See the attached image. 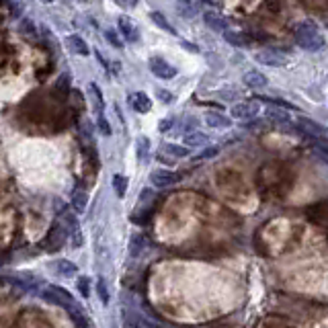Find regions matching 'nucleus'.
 <instances>
[{"instance_id": "obj_9", "label": "nucleus", "mask_w": 328, "mask_h": 328, "mask_svg": "<svg viewBox=\"0 0 328 328\" xmlns=\"http://www.w3.org/2000/svg\"><path fill=\"white\" fill-rule=\"evenodd\" d=\"M298 127H300V132H304V134H308L310 138H318V140H324V127L318 123V121H312V119H308V117H298Z\"/></svg>"}, {"instance_id": "obj_33", "label": "nucleus", "mask_w": 328, "mask_h": 328, "mask_svg": "<svg viewBox=\"0 0 328 328\" xmlns=\"http://www.w3.org/2000/svg\"><path fill=\"white\" fill-rule=\"evenodd\" d=\"M215 154H217V148H211V150H207V152L199 154V156H197V160H199V158H207V156H215Z\"/></svg>"}, {"instance_id": "obj_29", "label": "nucleus", "mask_w": 328, "mask_h": 328, "mask_svg": "<svg viewBox=\"0 0 328 328\" xmlns=\"http://www.w3.org/2000/svg\"><path fill=\"white\" fill-rule=\"evenodd\" d=\"M158 99H160L162 103H173V101H175V96H173L169 90H158Z\"/></svg>"}, {"instance_id": "obj_16", "label": "nucleus", "mask_w": 328, "mask_h": 328, "mask_svg": "<svg viewBox=\"0 0 328 328\" xmlns=\"http://www.w3.org/2000/svg\"><path fill=\"white\" fill-rule=\"evenodd\" d=\"M244 84L250 88H263V86H267V78L258 70H248L244 74Z\"/></svg>"}, {"instance_id": "obj_19", "label": "nucleus", "mask_w": 328, "mask_h": 328, "mask_svg": "<svg viewBox=\"0 0 328 328\" xmlns=\"http://www.w3.org/2000/svg\"><path fill=\"white\" fill-rule=\"evenodd\" d=\"M136 150H138L140 162H148V158H150V138L140 136V138L136 140Z\"/></svg>"}, {"instance_id": "obj_4", "label": "nucleus", "mask_w": 328, "mask_h": 328, "mask_svg": "<svg viewBox=\"0 0 328 328\" xmlns=\"http://www.w3.org/2000/svg\"><path fill=\"white\" fill-rule=\"evenodd\" d=\"M148 66H150V72L160 80H173L177 76V68L162 58H150Z\"/></svg>"}, {"instance_id": "obj_30", "label": "nucleus", "mask_w": 328, "mask_h": 328, "mask_svg": "<svg viewBox=\"0 0 328 328\" xmlns=\"http://www.w3.org/2000/svg\"><path fill=\"white\" fill-rule=\"evenodd\" d=\"M115 3L121 7V9H134L138 5V0H115Z\"/></svg>"}, {"instance_id": "obj_13", "label": "nucleus", "mask_w": 328, "mask_h": 328, "mask_svg": "<svg viewBox=\"0 0 328 328\" xmlns=\"http://www.w3.org/2000/svg\"><path fill=\"white\" fill-rule=\"evenodd\" d=\"M222 33H224V39H226L228 43H232L234 47H248V43H250L248 35H246V33H242V31L226 29V31H222Z\"/></svg>"}, {"instance_id": "obj_20", "label": "nucleus", "mask_w": 328, "mask_h": 328, "mask_svg": "<svg viewBox=\"0 0 328 328\" xmlns=\"http://www.w3.org/2000/svg\"><path fill=\"white\" fill-rule=\"evenodd\" d=\"M86 203H88V195H86V191H82V189H74V191H72V207H74L78 213H82V211L86 209Z\"/></svg>"}, {"instance_id": "obj_10", "label": "nucleus", "mask_w": 328, "mask_h": 328, "mask_svg": "<svg viewBox=\"0 0 328 328\" xmlns=\"http://www.w3.org/2000/svg\"><path fill=\"white\" fill-rule=\"evenodd\" d=\"M203 21H205V25L211 29V31H226L228 29V21L220 15V13H215V11H207V13H203Z\"/></svg>"}, {"instance_id": "obj_24", "label": "nucleus", "mask_w": 328, "mask_h": 328, "mask_svg": "<svg viewBox=\"0 0 328 328\" xmlns=\"http://www.w3.org/2000/svg\"><path fill=\"white\" fill-rule=\"evenodd\" d=\"M90 92H92V101H94V107H96V113H101L103 107H105V103H103V92L99 90L96 84H90Z\"/></svg>"}, {"instance_id": "obj_21", "label": "nucleus", "mask_w": 328, "mask_h": 328, "mask_svg": "<svg viewBox=\"0 0 328 328\" xmlns=\"http://www.w3.org/2000/svg\"><path fill=\"white\" fill-rule=\"evenodd\" d=\"M150 19L160 27V29H164V31H167V33H171V35H177V29L171 25V21L167 19V17H164L162 13H158V11H154V13H150Z\"/></svg>"}, {"instance_id": "obj_22", "label": "nucleus", "mask_w": 328, "mask_h": 328, "mask_svg": "<svg viewBox=\"0 0 328 328\" xmlns=\"http://www.w3.org/2000/svg\"><path fill=\"white\" fill-rule=\"evenodd\" d=\"M205 123L209 127H230V119L220 115V113H207L205 115Z\"/></svg>"}, {"instance_id": "obj_35", "label": "nucleus", "mask_w": 328, "mask_h": 328, "mask_svg": "<svg viewBox=\"0 0 328 328\" xmlns=\"http://www.w3.org/2000/svg\"><path fill=\"white\" fill-rule=\"evenodd\" d=\"M41 3H45V5H51V3H56V0H41Z\"/></svg>"}, {"instance_id": "obj_14", "label": "nucleus", "mask_w": 328, "mask_h": 328, "mask_svg": "<svg viewBox=\"0 0 328 328\" xmlns=\"http://www.w3.org/2000/svg\"><path fill=\"white\" fill-rule=\"evenodd\" d=\"M183 142L187 144V148H205L209 144V138L203 134V132H189Z\"/></svg>"}, {"instance_id": "obj_6", "label": "nucleus", "mask_w": 328, "mask_h": 328, "mask_svg": "<svg viewBox=\"0 0 328 328\" xmlns=\"http://www.w3.org/2000/svg\"><path fill=\"white\" fill-rule=\"evenodd\" d=\"M66 236H68V234H66V230H64L60 224H56V226L51 228V232L47 234V238H45V244H43V246H45L47 250H60V248H62V244L66 242Z\"/></svg>"}, {"instance_id": "obj_28", "label": "nucleus", "mask_w": 328, "mask_h": 328, "mask_svg": "<svg viewBox=\"0 0 328 328\" xmlns=\"http://www.w3.org/2000/svg\"><path fill=\"white\" fill-rule=\"evenodd\" d=\"M68 86H70V74L64 72V74L60 76V80H58V88H60V90H66Z\"/></svg>"}, {"instance_id": "obj_15", "label": "nucleus", "mask_w": 328, "mask_h": 328, "mask_svg": "<svg viewBox=\"0 0 328 328\" xmlns=\"http://www.w3.org/2000/svg\"><path fill=\"white\" fill-rule=\"evenodd\" d=\"M267 119L273 121V123H277L281 127V125H287L289 123V113L283 111L281 107H273V109H269V111H267Z\"/></svg>"}, {"instance_id": "obj_27", "label": "nucleus", "mask_w": 328, "mask_h": 328, "mask_svg": "<svg viewBox=\"0 0 328 328\" xmlns=\"http://www.w3.org/2000/svg\"><path fill=\"white\" fill-rule=\"evenodd\" d=\"M96 291H99V296H101L103 304H109V291H107V285H105V281H103V279L96 283Z\"/></svg>"}, {"instance_id": "obj_32", "label": "nucleus", "mask_w": 328, "mask_h": 328, "mask_svg": "<svg viewBox=\"0 0 328 328\" xmlns=\"http://www.w3.org/2000/svg\"><path fill=\"white\" fill-rule=\"evenodd\" d=\"M86 281H88V279H80V281H78V287H80V291L84 293V298L88 296V283H86Z\"/></svg>"}, {"instance_id": "obj_3", "label": "nucleus", "mask_w": 328, "mask_h": 328, "mask_svg": "<svg viewBox=\"0 0 328 328\" xmlns=\"http://www.w3.org/2000/svg\"><path fill=\"white\" fill-rule=\"evenodd\" d=\"M258 113H260V105L256 101H244V103H238L230 109V115L240 121H252Z\"/></svg>"}, {"instance_id": "obj_18", "label": "nucleus", "mask_w": 328, "mask_h": 328, "mask_svg": "<svg viewBox=\"0 0 328 328\" xmlns=\"http://www.w3.org/2000/svg\"><path fill=\"white\" fill-rule=\"evenodd\" d=\"M51 269L56 271L58 275H62V277H68V275H74V273H76V265L70 263V260H56L51 265Z\"/></svg>"}, {"instance_id": "obj_1", "label": "nucleus", "mask_w": 328, "mask_h": 328, "mask_svg": "<svg viewBox=\"0 0 328 328\" xmlns=\"http://www.w3.org/2000/svg\"><path fill=\"white\" fill-rule=\"evenodd\" d=\"M293 35H296V41L300 47L308 49V51H318L322 49L324 45V37L318 29V25L314 21H302L296 25L293 29Z\"/></svg>"}, {"instance_id": "obj_5", "label": "nucleus", "mask_w": 328, "mask_h": 328, "mask_svg": "<svg viewBox=\"0 0 328 328\" xmlns=\"http://www.w3.org/2000/svg\"><path fill=\"white\" fill-rule=\"evenodd\" d=\"M183 177L179 175V173H173V171H154L152 173V177H150V181H152V185L154 187H158V189H167V187H173V185H177L179 181H181Z\"/></svg>"}, {"instance_id": "obj_34", "label": "nucleus", "mask_w": 328, "mask_h": 328, "mask_svg": "<svg viewBox=\"0 0 328 328\" xmlns=\"http://www.w3.org/2000/svg\"><path fill=\"white\" fill-rule=\"evenodd\" d=\"M181 45H185V47H187L189 51H197V47H193V45H191L189 41H181Z\"/></svg>"}, {"instance_id": "obj_31", "label": "nucleus", "mask_w": 328, "mask_h": 328, "mask_svg": "<svg viewBox=\"0 0 328 328\" xmlns=\"http://www.w3.org/2000/svg\"><path fill=\"white\" fill-rule=\"evenodd\" d=\"M171 125H173V119H164V121H160V132H169L171 129Z\"/></svg>"}, {"instance_id": "obj_17", "label": "nucleus", "mask_w": 328, "mask_h": 328, "mask_svg": "<svg viewBox=\"0 0 328 328\" xmlns=\"http://www.w3.org/2000/svg\"><path fill=\"white\" fill-rule=\"evenodd\" d=\"M160 152L171 156V158H185V156H189V148L187 146H179V144H164L160 148Z\"/></svg>"}, {"instance_id": "obj_7", "label": "nucleus", "mask_w": 328, "mask_h": 328, "mask_svg": "<svg viewBox=\"0 0 328 328\" xmlns=\"http://www.w3.org/2000/svg\"><path fill=\"white\" fill-rule=\"evenodd\" d=\"M127 103H129V107L134 109V111H138L142 115H146V113L152 111V101H150V96L146 92H132L129 99H127Z\"/></svg>"}, {"instance_id": "obj_26", "label": "nucleus", "mask_w": 328, "mask_h": 328, "mask_svg": "<svg viewBox=\"0 0 328 328\" xmlns=\"http://www.w3.org/2000/svg\"><path fill=\"white\" fill-rule=\"evenodd\" d=\"M105 37H107L109 41H111V45H115L117 49H121V47H123V41H121V37H117V35H115V31H105Z\"/></svg>"}, {"instance_id": "obj_11", "label": "nucleus", "mask_w": 328, "mask_h": 328, "mask_svg": "<svg viewBox=\"0 0 328 328\" xmlns=\"http://www.w3.org/2000/svg\"><path fill=\"white\" fill-rule=\"evenodd\" d=\"M175 7H177L181 17L193 19L199 13V0H175Z\"/></svg>"}, {"instance_id": "obj_8", "label": "nucleus", "mask_w": 328, "mask_h": 328, "mask_svg": "<svg viewBox=\"0 0 328 328\" xmlns=\"http://www.w3.org/2000/svg\"><path fill=\"white\" fill-rule=\"evenodd\" d=\"M117 25H119V31H121V35H123L125 41H129V43L140 41V29H138V25L129 17H119Z\"/></svg>"}, {"instance_id": "obj_12", "label": "nucleus", "mask_w": 328, "mask_h": 328, "mask_svg": "<svg viewBox=\"0 0 328 328\" xmlns=\"http://www.w3.org/2000/svg\"><path fill=\"white\" fill-rule=\"evenodd\" d=\"M66 45H68V49L72 51V53H76V56H88V45H86V41L80 37V35H70V37H66Z\"/></svg>"}, {"instance_id": "obj_23", "label": "nucleus", "mask_w": 328, "mask_h": 328, "mask_svg": "<svg viewBox=\"0 0 328 328\" xmlns=\"http://www.w3.org/2000/svg\"><path fill=\"white\" fill-rule=\"evenodd\" d=\"M113 189H115V193H117V197L121 199V197H125V191H127V179L123 177V175H115L113 177Z\"/></svg>"}, {"instance_id": "obj_2", "label": "nucleus", "mask_w": 328, "mask_h": 328, "mask_svg": "<svg viewBox=\"0 0 328 328\" xmlns=\"http://www.w3.org/2000/svg\"><path fill=\"white\" fill-rule=\"evenodd\" d=\"M254 62L263 64V66H271V68H279V66H285L287 64V56L277 49H260V51H254Z\"/></svg>"}, {"instance_id": "obj_25", "label": "nucleus", "mask_w": 328, "mask_h": 328, "mask_svg": "<svg viewBox=\"0 0 328 328\" xmlns=\"http://www.w3.org/2000/svg\"><path fill=\"white\" fill-rule=\"evenodd\" d=\"M96 125H99V132H101L103 136H111V125H109V121H107V117H105V113H103V111L99 113Z\"/></svg>"}]
</instances>
